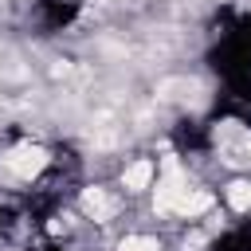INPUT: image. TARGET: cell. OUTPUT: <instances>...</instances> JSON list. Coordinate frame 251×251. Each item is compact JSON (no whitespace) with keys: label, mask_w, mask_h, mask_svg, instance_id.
<instances>
[{"label":"cell","mask_w":251,"mask_h":251,"mask_svg":"<svg viewBox=\"0 0 251 251\" xmlns=\"http://www.w3.org/2000/svg\"><path fill=\"white\" fill-rule=\"evenodd\" d=\"M153 180H157V157H153V153H133V157H126V161L118 165V173H114V184H118L129 200H145L149 188H153Z\"/></svg>","instance_id":"1"}]
</instances>
